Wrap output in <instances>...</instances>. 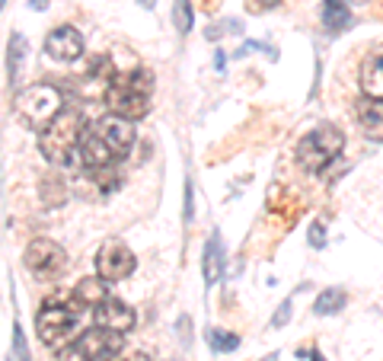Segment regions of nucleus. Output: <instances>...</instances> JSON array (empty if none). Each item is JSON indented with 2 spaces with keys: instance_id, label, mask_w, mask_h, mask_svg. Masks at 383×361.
Returning a JSON list of instances; mask_svg holds the SVG:
<instances>
[{
  "instance_id": "aec40b11",
  "label": "nucleus",
  "mask_w": 383,
  "mask_h": 361,
  "mask_svg": "<svg viewBox=\"0 0 383 361\" xmlns=\"http://www.w3.org/2000/svg\"><path fill=\"white\" fill-rule=\"evenodd\" d=\"M208 345L214 348V352H233V348H240V335H236V333H223V329H211V333H208Z\"/></svg>"
},
{
  "instance_id": "f03ea898",
  "label": "nucleus",
  "mask_w": 383,
  "mask_h": 361,
  "mask_svg": "<svg viewBox=\"0 0 383 361\" xmlns=\"http://www.w3.org/2000/svg\"><path fill=\"white\" fill-rule=\"evenodd\" d=\"M96 313L93 307L80 304L74 294H57V297H48L42 307V313L35 316V326H38V335H42L45 345H70L74 339H80V329L87 323V316Z\"/></svg>"
},
{
  "instance_id": "cd10ccee",
  "label": "nucleus",
  "mask_w": 383,
  "mask_h": 361,
  "mask_svg": "<svg viewBox=\"0 0 383 361\" xmlns=\"http://www.w3.org/2000/svg\"><path fill=\"white\" fill-rule=\"evenodd\" d=\"M138 4H140L144 10H153V7H157V0H138Z\"/></svg>"
},
{
  "instance_id": "4be33fe9",
  "label": "nucleus",
  "mask_w": 383,
  "mask_h": 361,
  "mask_svg": "<svg viewBox=\"0 0 383 361\" xmlns=\"http://www.w3.org/2000/svg\"><path fill=\"white\" fill-rule=\"evenodd\" d=\"M55 361H89V358H87V352H83L77 342H70V345H64L61 352L55 355Z\"/></svg>"
},
{
  "instance_id": "b1692460",
  "label": "nucleus",
  "mask_w": 383,
  "mask_h": 361,
  "mask_svg": "<svg viewBox=\"0 0 383 361\" xmlns=\"http://www.w3.org/2000/svg\"><path fill=\"white\" fill-rule=\"evenodd\" d=\"M310 243H313V246H323V243H326V227L319 224V221L310 227Z\"/></svg>"
},
{
  "instance_id": "39448f33",
  "label": "nucleus",
  "mask_w": 383,
  "mask_h": 361,
  "mask_svg": "<svg viewBox=\"0 0 383 361\" xmlns=\"http://www.w3.org/2000/svg\"><path fill=\"white\" fill-rule=\"evenodd\" d=\"M64 109V93L57 90L55 84H35L26 87L16 99H13V112L16 118L26 125V128L45 131Z\"/></svg>"
},
{
  "instance_id": "9b49d317",
  "label": "nucleus",
  "mask_w": 383,
  "mask_h": 361,
  "mask_svg": "<svg viewBox=\"0 0 383 361\" xmlns=\"http://www.w3.org/2000/svg\"><path fill=\"white\" fill-rule=\"evenodd\" d=\"M93 316H96V326L115 329V333H128L134 326V310L125 301H118V297H109L102 307H96Z\"/></svg>"
},
{
  "instance_id": "7ed1b4c3",
  "label": "nucleus",
  "mask_w": 383,
  "mask_h": 361,
  "mask_svg": "<svg viewBox=\"0 0 383 361\" xmlns=\"http://www.w3.org/2000/svg\"><path fill=\"white\" fill-rule=\"evenodd\" d=\"M150 93H153V74L147 67H134V71L118 74L112 80V87L106 90V106L112 116L134 122V118L147 116Z\"/></svg>"
},
{
  "instance_id": "9d476101",
  "label": "nucleus",
  "mask_w": 383,
  "mask_h": 361,
  "mask_svg": "<svg viewBox=\"0 0 383 361\" xmlns=\"http://www.w3.org/2000/svg\"><path fill=\"white\" fill-rule=\"evenodd\" d=\"M45 55L55 61H77L83 55V35L74 26H55L45 39Z\"/></svg>"
},
{
  "instance_id": "7c9ffc66",
  "label": "nucleus",
  "mask_w": 383,
  "mask_h": 361,
  "mask_svg": "<svg viewBox=\"0 0 383 361\" xmlns=\"http://www.w3.org/2000/svg\"><path fill=\"white\" fill-rule=\"evenodd\" d=\"M4 4H6V0H4Z\"/></svg>"
},
{
  "instance_id": "4468645a",
  "label": "nucleus",
  "mask_w": 383,
  "mask_h": 361,
  "mask_svg": "<svg viewBox=\"0 0 383 361\" xmlns=\"http://www.w3.org/2000/svg\"><path fill=\"white\" fill-rule=\"evenodd\" d=\"M74 297L80 304H87V307H102V304L109 301V288H106V282H102L99 275L96 278H83V282H77V288H74Z\"/></svg>"
},
{
  "instance_id": "c85d7f7f",
  "label": "nucleus",
  "mask_w": 383,
  "mask_h": 361,
  "mask_svg": "<svg viewBox=\"0 0 383 361\" xmlns=\"http://www.w3.org/2000/svg\"><path fill=\"white\" fill-rule=\"evenodd\" d=\"M214 67H217V71H223V52H217V58H214Z\"/></svg>"
},
{
  "instance_id": "f3484780",
  "label": "nucleus",
  "mask_w": 383,
  "mask_h": 361,
  "mask_svg": "<svg viewBox=\"0 0 383 361\" xmlns=\"http://www.w3.org/2000/svg\"><path fill=\"white\" fill-rule=\"evenodd\" d=\"M345 291H338V288H326L323 294L316 297V304H313V310H316L319 316H332V313H338V310H345Z\"/></svg>"
},
{
  "instance_id": "412c9836",
  "label": "nucleus",
  "mask_w": 383,
  "mask_h": 361,
  "mask_svg": "<svg viewBox=\"0 0 383 361\" xmlns=\"http://www.w3.org/2000/svg\"><path fill=\"white\" fill-rule=\"evenodd\" d=\"M10 361H32L29 358V345H26V335L19 329V323H13V348H10Z\"/></svg>"
},
{
  "instance_id": "a211bd4d",
  "label": "nucleus",
  "mask_w": 383,
  "mask_h": 361,
  "mask_svg": "<svg viewBox=\"0 0 383 361\" xmlns=\"http://www.w3.org/2000/svg\"><path fill=\"white\" fill-rule=\"evenodd\" d=\"M192 23H195L192 4H189V0H176V4H172V26H176V33L179 35H189L192 33Z\"/></svg>"
},
{
  "instance_id": "f257e3e1",
  "label": "nucleus",
  "mask_w": 383,
  "mask_h": 361,
  "mask_svg": "<svg viewBox=\"0 0 383 361\" xmlns=\"http://www.w3.org/2000/svg\"><path fill=\"white\" fill-rule=\"evenodd\" d=\"M134 144V128L128 118L118 116H102L99 122L87 125L83 131V141H80V160L87 170H102V167H112L115 160L128 157Z\"/></svg>"
},
{
  "instance_id": "2eb2a0df",
  "label": "nucleus",
  "mask_w": 383,
  "mask_h": 361,
  "mask_svg": "<svg viewBox=\"0 0 383 361\" xmlns=\"http://www.w3.org/2000/svg\"><path fill=\"white\" fill-rule=\"evenodd\" d=\"M223 275V243L221 237H211L208 246H204V282L217 284Z\"/></svg>"
},
{
  "instance_id": "423d86ee",
  "label": "nucleus",
  "mask_w": 383,
  "mask_h": 361,
  "mask_svg": "<svg viewBox=\"0 0 383 361\" xmlns=\"http://www.w3.org/2000/svg\"><path fill=\"white\" fill-rule=\"evenodd\" d=\"M345 148V135L335 128V125H319L310 135H304L297 141V163L306 170V173H319L326 170Z\"/></svg>"
},
{
  "instance_id": "6ab92c4d",
  "label": "nucleus",
  "mask_w": 383,
  "mask_h": 361,
  "mask_svg": "<svg viewBox=\"0 0 383 361\" xmlns=\"http://www.w3.org/2000/svg\"><path fill=\"white\" fill-rule=\"evenodd\" d=\"M23 58H26V39H23V35H13V39H10V80H13V84H19Z\"/></svg>"
},
{
  "instance_id": "1a4fd4ad",
  "label": "nucleus",
  "mask_w": 383,
  "mask_h": 361,
  "mask_svg": "<svg viewBox=\"0 0 383 361\" xmlns=\"http://www.w3.org/2000/svg\"><path fill=\"white\" fill-rule=\"evenodd\" d=\"M77 345L87 352L89 361H109L115 358V355L121 352V345H125V339H121V333H115V329H83L80 339H74Z\"/></svg>"
},
{
  "instance_id": "bb28decb",
  "label": "nucleus",
  "mask_w": 383,
  "mask_h": 361,
  "mask_svg": "<svg viewBox=\"0 0 383 361\" xmlns=\"http://www.w3.org/2000/svg\"><path fill=\"white\" fill-rule=\"evenodd\" d=\"M118 361H150V355L147 352H131V355H125V358H118Z\"/></svg>"
},
{
  "instance_id": "5701e85b",
  "label": "nucleus",
  "mask_w": 383,
  "mask_h": 361,
  "mask_svg": "<svg viewBox=\"0 0 383 361\" xmlns=\"http://www.w3.org/2000/svg\"><path fill=\"white\" fill-rule=\"evenodd\" d=\"M291 297H287V301H281V307H278V313H274L272 316V326L274 329H281V326H284V323H287V316H291Z\"/></svg>"
},
{
  "instance_id": "a878e982",
  "label": "nucleus",
  "mask_w": 383,
  "mask_h": 361,
  "mask_svg": "<svg viewBox=\"0 0 383 361\" xmlns=\"http://www.w3.org/2000/svg\"><path fill=\"white\" fill-rule=\"evenodd\" d=\"M192 211H195V208H192V179H189L185 182V224L192 221Z\"/></svg>"
},
{
  "instance_id": "6e6552de",
  "label": "nucleus",
  "mask_w": 383,
  "mask_h": 361,
  "mask_svg": "<svg viewBox=\"0 0 383 361\" xmlns=\"http://www.w3.org/2000/svg\"><path fill=\"white\" fill-rule=\"evenodd\" d=\"M131 272H134V252L121 240H115V237L106 240L99 246V252H96V275L102 282H121Z\"/></svg>"
},
{
  "instance_id": "20e7f679",
  "label": "nucleus",
  "mask_w": 383,
  "mask_h": 361,
  "mask_svg": "<svg viewBox=\"0 0 383 361\" xmlns=\"http://www.w3.org/2000/svg\"><path fill=\"white\" fill-rule=\"evenodd\" d=\"M83 131H87V118L77 106H64L61 116L38 135V150L48 157L51 163H67L74 150H80Z\"/></svg>"
},
{
  "instance_id": "393cba45",
  "label": "nucleus",
  "mask_w": 383,
  "mask_h": 361,
  "mask_svg": "<svg viewBox=\"0 0 383 361\" xmlns=\"http://www.w3.org/2000/svg\"><path fill=\"white\" fill-rule=\"evenodd\" d=\"M281 0H249V10L252 13H262V10H272V7H278Z\"/></svg>"
},
{
  "instance_id": "ddd939ff",
  "label": "nucleus",
  "mask_w": 383,
  "mask_h": 361,
  "mask_svg": "<svg viewBox=\"0 0 383 361\" xmlns=\"http://www.w3.org/2000/svg\"><path fill=\"white\" fill-rule=\"evenodd\" d=\"M361 87H364V96L383 99V45H377L374 52L364 58V65H361Z\"/></svg>"
},
{
  "instance_id": "0eeeda50",
  "label": "nucleus",
  "mask_w": 383,
  "mask_h": 361,
  "mask_svg": "<svg viewBox=\"0 0 383 361\" xmlns=\"http://www.w3.org/2000/svg\"><path fill=\"white\" fill-rule=\"evenodd\" d=\"M23 262L35 278H42V282H55V278H61L64 269H67V252H64V246H57L55 240L38 237V240H32V243L26 246Z\"/></svg>"
},
{
  "instance_id": "c756f323",
  "label": "nucleus",
  "mask_w": 383,
  "mask_h": 361,
  "mask_svg": "<svg viewBox=\"0 0 383 361\" xmlns=\"http://www.w3.org/2000/svg\"><path fill=\"white\" fill-rule=\"evenodd\" d=\"M313 361H326V358H323V355H319V352H313Z\"/></svg>"
},
{
  "instance_id": "dca6fc26",
  "label": "nucleus",
  "mask_w": 383,
  "mask_h": 361,
  "mask_svg": "<svg viewBox=\"0 0 383 361\" xmlns=\"http://www.w3.org/2000/svg\"><path fill=\"white\" fill-rule=\"evenodd\" d=\"M348 23H351V13L342 0H323V26L329 33H342Z\"/></svg>"
},
{
  "instance_id": "f8f14e48",
  "label": "nucleus",
  "mask_w": 383,
  "mask_h": 361,
  "mask_svg": "<svg viewBox=\"0 0 383 361\" xmlns=\"http://www.w3.org/2000/svg\"><path fill=\"white\" fill-rule=\"evenodd\" d=\"M357 122H361L364 135L370 141H383V99H374V96H364L357 99Z\"/></svg>"
}]
</instances>
